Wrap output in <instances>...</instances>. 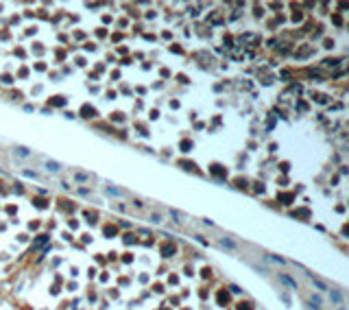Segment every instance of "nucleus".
Returning a JSON list of instances; mask_svg holds the SVG:
<instances>
[{"instance_id":"obj_1","label":"nucleus","mask_w":349,"mask_h":310,"mask_svg":"<svg viewBox=\"0 0 349 310\" xmlns=\"http://www.w3.org/2000/svg\"><path fill=\"white\" fill-rule=\"evenodd\" d=\"M223 247H227V249H238V242L236 240H231V238H227V236H223V238L218 240Z\"/></svg>"},{"instance_id":"obj_2","label":"nucleus","mask_w":349,"mask_h":310,"mask_svg":"<svg viewBox=\"0 0 349 310\" xmlns=\"http://www.w3.org/2000/svg\"><path fill=\"white\" fill-rule=\"evenodd\" d=\"M44 164H46V168H48L50 172H61V170H63V168H61V164H57V162H50V160H46Z\"/></svg>"},{"instance_id":"obj_3","label":"nucleus","mask_w":349,"mask_h":310,"mask_svg":"<svg viewBox=\"0 0 349 310\" xmlns=\"http://www.w3.org/2000/svg\"><path fill=\"white\" fill-rule=\"evenodd\" d=\"M310 280H312V284H314L319 290H329V286L325 284V282L323 280H319V277H314V275H310Z\"/></svg>"},{"instance_id":"obj_4","label":"nucleus","mask_w":349,"mask_h":310,"mask_svg":"<svg viewBox=\"0 0 349 310\" xmlns=\"http://www.w3.org/2000/svg\"><path fill=\"white\" fill-rule=\"evenodd\" d=\"M329 297H332L338 306H343V293H341V290H329Z\"/></svg>"},{"instance_id":"obj_5","label":"nucleus","mask_w":349,"mask_h":310,"mask_svg":"<svg viewBox=\"0 0 349 310\" xmlns=\"http://www.w3.org/2000/svg\"><path fill=\"white\" fill-rule=\"evenodd\" d=\"M15 155H20V157H31V151L24 149V147H17L15 149Z\"/></svg>"},{"instance_id":"obj_6","label":"nucleus","mask_w":349,"mask_h":310,"mask_svg":"<svg viewBox=\"0 0 349 310\" xmlns=\"http://www.w3.org/2000/svg\"><path fill=\"white\" fill-rule=\"evenodd\" d=\"M281 282H286V284H288L290 288H297V282H292L288 275H281Z\"/></svg>"},{"instance_id":"obj_7","label":"nucleus","mask_w":349,"mask_h":310,"mask_svg":"<svg viewBox=\"0 0 349 310\" xmlns=\"http://www.w3.org/2000/svg\"><path fill=\"white\" fill-rule=\"evenodd\" d=\"M151 223H162V216L159 214H151Z\"/></svg>"},{"instance_id":"obj_8","label":"nucleus","mask_w":349,"mask_h":310,"mask_svg":"<svg viewBox=\"0 0 349 310\" xmlns=\"http://www.w3.org/2000/svg\"><path fill=\"white\" fill-rule=\"evenodd\" d=\"M310 302H312V306H316V308H319V306H321V297H312Z\"/></svg>"},{"instance_id":"obj_9","label":"nucleus","mask_w":349,"mask_h":310,"mask_svg":"<svg viewBox=\"0 0 349 310\" xmlns=\"http://www.w3.org/2000/svg\"><path fill=\"white\" fill-rule=\"evenodd\" d=\"M240 310H251V306L249 304H240Z\"/></svg>"},{"instance_id":"obj_10","label":"nucleus","mask_w":349,"mask_h":310,"mask_svg":"<svg viewBox=\"0 0 349 310\" xmlns=\"http://www.w3.org/2000/svg\"><path fill=\"white\" fill-rule=\"evenodd\" d=\"M338 310H345V308H343V306H338Z\"/></svg>"}]
</instances>
